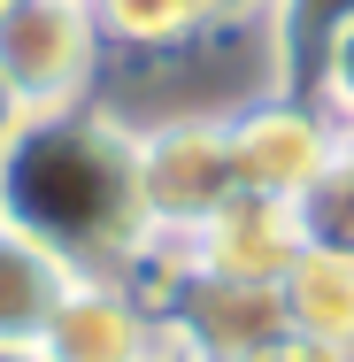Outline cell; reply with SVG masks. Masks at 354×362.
I'll use <instances>...</instances> for the list:
<instances>
[{
	"instance_id": "6da1fadb",
	"label": "cell",
	"mask_w": 354,
	"mask_h": 362,
	"mask_svg": "<svg viewBox=\"0 0 354 362\" xmlns=\"http://www.w3.org/2000/svg\"><path fill=\"white\" fill-rule=\"evenodd\" d=\"M0 223L47 239L85 278H139L154 239L131 193V124L100 108L23 116L0 139Z\"/></svg>"
},
{
	"instance_id": "7a4b0ae2",
	"label": "cell",
	"mask_w": 354,
	"mask_h": 362,
	"mask_svg": "<svg viewBox=\"0 0 354 362\" xmlns=\"http://www.w3.org/2000/svg\"><path fill=\"white\" fill-rule=\"evenodd\" d=\"M131 193H139V216H146V239H154V247L193 239V231L239 193L223 116H193V108H185V116L131 124Z\"/></svg>"
},
{
	"instance_id": "3957f363",
	"label": "cell",
	"mask_w": 354,
	"mask_h": 362,
	"mask_svg": "<svg viewBox=\"0 0 354 362\" xmlns=\"http://www.w3.org/2000/svg\"><path fill=\"white\" fill-rule=\"evenodd\" d=\"M100 70H108V39H100L85 0H8V16H0V100L16 116L93 108Z\"/></svg>"
},
{
	"instance_id": "277c9868",
	"label": "cell",
	"mask_w": 354,
	"mask_h": 362,
	"mask_svg": "<svg viewBox=\"0 0 354 362\" xmlns=\"http://www.w3.org/2000/svg\"><path fill=\"white\" fill-rule=\"evenodd\" d=\"M223 139H231L239 193H262V201H293L300 209L339 170V124L308 93H262V100L223 108Z\"/></svg>"
},
{
	"instance_id": "5b68a950",
	"label": "cell",
	"mask_w": 354,
	"mask_h": 362,
	"mask_svg": "<svg viewBox=\"0 0 354 362\" xmlns=\"http://www.w3.org/2000/svg\"><path fill=\"white\" fill-rule=\"evenodd\" d=\"M308 247V216L293 201H262V193H231L193 239L154 247L146 270H201V278H231V286H285V270ZM139 270V278H146Z\"/></svg>"
},
{
	"instance_id": "8992f818",
	"label": "cell",
	"mask_w": 354,
	"mask_h": 362,
	"mask_svg": "<svg viewBox=\"0 0 354 362\" xmlns=\"http://www.w3.org/2000/svg\"><path fill=\"white\" fill-rule=\"evenodd\" d=\"M146 293L162 308V332L185 362H247L285 332V300L270 286H231L201 270H146Z\"/></svg>"
},
{
	"instance_id": "52a82bcc",
	"label": "cell",
	"mask_w": 354,
	"mask_h": 362,
	"mask_svg": "<svg viewBox=\"0 0 354 362\" xmlns=\"http://www.w3.org/2000/svg\"><path fill=\"white\" fill-rule=\"evenodd\" d=\"M170 347L146 278H77L39 332V362H154Z\"/></svg>"
},
{
	"instance_id": "ba28073f",
	"label": "cell",
	"mask_w": 354,
	"mask_h": 362,
	"mask_svg": "<svg viewBox=\"0 0 354 362\" xmlns=\"http://www.w3.org/2000/svg\"><path fill=\"white\" fill-rule=\"evenodd\" d=\"M85 270H70L47 239L0 223V347H39L47 316L62 308V293L77 286Z\"/></svg>"
},
{
	"instance_id": "9c48e42d",
	"label": "cell",
	"mask_w": 354,
	"mask_h": 362,
	"mask_svg": "<svg viewBox=\"0 0 354 362\" xmlns=\"http://www.w3.org/2000/svg\"><path fill=\"white\" fill-rule=\"evenodd\" d=\"M278 300H285V332L324 339V347H354V247L308 239L300 262L285 270Z\"/></svg>"
},
{
	"instance_id": "30bf717a",
	"label": "cell",
	"mask_w": 354,
	"mask_h": 362,
	"mask_svg": "<svg viewBox=\"0 0 354 362\" xmlns=\"http://www.w3.org/2000/svg\"><path fill=\"white\" fill-rule=\"evenodd\" d=\"M108 54H185L208 39V0H85Z\"/></svg>"
},
{
	"instance_id": "8fae6325",
	"label": "cell",
	"mask_w": 354,
	"mask_h": 362,
	"mask_svg": "<svg viewBox=\"0 0 354 362\" xmlns=\"http://www.w3.org/2000/svg\"><path fill=\"white\" fill-rule=\"evenodd\" d=\"M354 23V0H278L270 16V62H278V93H300L308 62L324 54V39Z\"/></svg>"
},
{
	"instance_id": "7c38bea8",
	"label": "cell",
	"mask_w": 354,
	"mask_h": 362,
	"mask_svg": "<svg viewBox=\"0 0 354 362\" xmlns=\"http://www.w3.org/2000/svg\"><path fill=\"white\" fill-rule=\"evenodd\" d=\"M300 93H308V100H316L331 124H354V23H339V31L324 39V54L308 62Z\"/></svg>"
},
{
	"instance_id": "4fadbf2b",
	"label": "cell",
	"mask_w": 354,
	"mask_h": 362,
	"mask_svg": "<svg viewBox=\"0 0 354 362\" xmlns=\"http://www.w3.org/2000/svg\"><path fill=\"white\" fill-rule=\"evenodd\" d=\"M270 16H278V0H208V39L216 31H262L270 39Z\"/></svg>"
},
{
	"instance_id": "5bb4252c",
	"label": "cell",
	"mask_w": 354,
	"mask_h": 362,
	"mask_svg": "<svg viewBox=\"0 0 354 362\" xmlns=\"http://www.w3.org/2000/svg\"><path fill=\"white\" fill-rule=\"evenodd\" d=\"M339 177L354 185V124H339Z\"/></svg>"
},
{
	"instance_id": "9a60e30c",
	"label": "cell",
	"mask_w": 354,
	"mask_h": 362,
	"mask_svg": "<svg viewBox=\"0 0 354 362\" xmlns=\"http://www.w3.org/2000/svg\"><path fill=\"white\" fill-rule=\"evenodd\" d=\"M0 362H39V347H0Z\"/></svg>"
},
{
	"instance_id": "2e32d148",
	"label": "cell",
	"mask_w": 354,
	"mask_h": 362,
	"mask_svg": "<svg viewBox=\"0 0 354 362\" xmlns=\"http://www.w3.org/2000/svg\"><path fill=\"white\" fill-rule=\"evenodd\" d=\"M154 362H185V355H177V347H162V355H154Z\"/></svg>"
},
{
	"instance_id": "e0dca14e",
	"label": "cell",
	"mask_w": 354,
	"mask_h": 362,
	"mask_svg": "<svg viewBox=\"0 0 354 362\" xmlns=\"http://www.w3.org/2000/svg\"><path fill=\"white\" fill-rule=\"evenodd\" d=\"M0 16H8V0H0Z\"/></svg>"
}]
</instances>
